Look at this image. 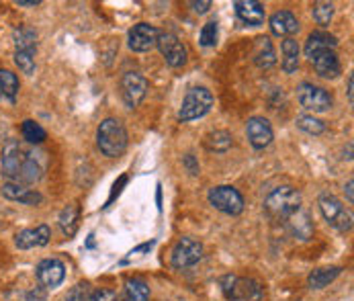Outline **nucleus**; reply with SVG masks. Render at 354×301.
Here are the masks:
<instances>
[{"instance_id":"nucleus-1","label":"nucleus","mask_w":354,"mask_h":301,"mask_svg":"<svg viewBox=\"0 0 354 301\" xmlns=\"http://www.w3.org/2000/svg\"><path fill=\"white\" fill-rule=\"evenodd\" d=\"M97 146L106 158H119L127 150V131L119 119L106 117L97 129Z\"/></svg>"},{"instance_id":"nucleus-2","label":"nucleus","mask_w":354,"mask_h":301,"mask_svg":"<svg viewBox=\"0 0 354 301\" xmlns=\"http://www.w3.org/2000/svg\"><path fill=\"white\" fill-rule=\"evenodd\" d=\"M264 209L272 219L287 221L297 209H301V193L295 187H279L264 199Z\"/></svg>"},{"instance_id":"nucleus-3","label":"nucleus","mask_w":354,"mask_h":301,"mask_svg":"<svg viewBox=\"0 0 354 301\" xmlns=\"http://www.w3.org/2000/svg\"><path fill=\"white\" fill-rule=\"evenodd\" d=\"M221 291L230 301H262L264 287L248 277L225 275L221 279Z\"/></svg>"},{"instance_id":"nucleus-4","label":"nucleus","mask_w":354,"mask_h":301,"mask_svg":"<svg viewBox=\"0 0 354 301\" xmlns=\"http://www.w3.org/2000/svg\"><path fill=\"white\" fill-rule=\"evenodd\" d=\"M213 107V95L205 86H195L187 93V97L180 104L178 119L180 121H195L207 115Z\"/></svg>"},{"instance_id":"nucleus-5","label":"nucleus","mask_w":354,"mask_h":301,"mask_svg":"<svg viewBox=\"0 0 354 301\" xmlns=\"http://www.w3.org/2000/svg\"><path fill=\"white\" fill-rule=\"evenodd\" d=\"M317 205H319V211H322L324 219L332 228H336L338 232H351L353 230V213L334 195H322Z\"/></svg>"},{"instance_id":"nucleus-6","label":"nucleus","mask_w":354,"mask_h":301,"mask_svg":"<svg viewBox=\"0 0 354 301\" xmlns=\"http://www.w3.org/2000/svg\"><path fill=\"white\" fill-rule=\"evenodd\" d=\"M209 203L225 215H240L244 211V197L230 185H219L209 191Z\"/></svg>"},{"instance_id":"nucleus-7","label":"nucleus","mask_w":354,"mask_h":301,"mask_svg":"<svg viewBox=\"0 0 354 301\" xmlns=\"http://www.w3.org/2000/svg\"><path fill=\"white\" fill-rule=\"evenodd\" d=\"M297 99L301 102V107H305L307 111H313V113H324L328 109H332V95L322 89V86H315L311 82H304L297 86Z\"/></svg>"},{"instance_id":"nucleus-8","label":"nucleus","mask_w":354,"mask_h":301,"mask_svg":"<svg viewBox=\"0 0 354 301\" xmlns=\"http://www.w3.org/2000/svg\"><path fill=\"white\" fill-rule=\"evenodd\" d=\"M148 80L140 72H127L121 78V97L129 109H136L148 95Z\"/></svg>"},{"instance_id":"nucleus-9","label":"nucleus","mask_w":354,"mask_h":301,"mask_svg":"<svg viewBox=\"0 0 354 301\" xmlns=\"http://www.w3.org/2000/svg\"><path fill=\"white\" fill-rule=\"evenodd\" d=\"M203 258V244L195 238H180L172 248V266L183 271L195 266Z\"/></svg>"},{"instance_id":"nucleus-10","label":"nucleus","mask_w":354,"mask_h":301,"mask_svg":"<svg viewBox=\"0 0 354 301\" xmlns=\"http://www.w3.org/2000/svg\"><path fill=\"white\" fill-rule=\"evenodd\" d=\"M160 53L164 55L166 64L172 66V68H183L187 64V48L183 46V42L172 35V33H158V42H156Z\"/></svg>"},{"instance_id":"nucleus-11","label":"nucleus","mask_w":354,"mask_h":301,"mask_svg":"<svg viewBox=\"0 0 354 301\" xmlns=\"http://www.w3.org/2000/svg\"><path fill=\"white\" fill-rule=\"evenodd\" d=\"M29 152L31 150H27L19 140H8L2 148V174L6 179L15 181L21 166L25 164V160L29 156Z\"/></svg>"},{"instance_id":"nucleus-12","label":"nucleus","mask_w":354,"mask_h":301,"mask_svg":"<svg viewBox=\"0 0 354 301\" xmlns=\"http://www.w3.org/2000/svg\"><path fill=\"white\" fill-rule=\"evenodd\" d=\"M35 273H37V281L41 283V287L55 289L66 279V264L57 258H46L37 264Z\"/></svg>"},{"instance_id":"nucleus-13","label":"nucleus","mask_w":354,"mask_h":301,"mask_svg":"<svg viewBox=\"0 0 354 301\" xmlns=\"http://www.w3.org/2000/svg\"><path fill=\"white\" fill-rule=\"evenodd\" d=\"M51 238L50 226L41 224V226H35V228H29V230H23L15 236V244L17 248L21 250H31V248H41V246H48Z\"/></svg>"},{"instance_id":"nucleus-14","label":"nucleus","mask_w":354,"mask_h":301,"mask_svg":"<svg viewBox=\"0 0 354 301\" xmlns=\"http://www.w3.org/2000/svg\"><path fill=\"white\" fill-rule=\"evenodd\" d=\"M158 29L150 23H138L133 25V29L129 31V50L144 53L150 51L158 42Z\"/></svg>"},{"instance_id":"nucleus-15","label":"nucleus","mask_w":354,"mask_h":301,"mask_svg":"<svg viewBox=\"0 0 354 301\" xmlns=\"http://www.w3.org/2000/svg\"><path fill=\"white\" fill-rule=\"evenodd\" d=\"M246 136L256 150H264L272 142V127L264 117H250L246 123Z\"/></svg>"},{"instance_id":"nucleus-16","label":"nucleus","mask_w":354,"mask_h":301,"mask_svg":"<svg viewBox=\"0 0 354 301\" xmlns=\"http://www.w3.org/2000/svg\"><path fill=\"white\" fill-rule=\"evenodd\" d=\"M234 8H236V15L240 17V21L250 27H260L266 19L264 4L256 2V0H238V2H234Z\"/></svg>"},{"instance_id":"nucleus-17","label":"nucleus","mask_w":354,"mask_h":301,"mask_svg":"<svg viewBox=\"0 0 354 301\" xmlns=\"http://www.w3.org/2000/svg\"><path fill=\"white\" fill-rule=\"evenodd\" d=\"M336 46H338V39H336L332 33L313 31V33L307 37V42H305L304 51L309 60H313V57H317V55L324 53V51H334L336 50Z\"/></svg>"},{"instance_id":"nucleus-18","label":"nucleus","mask_w":354,"mask_h":301,"mask_svg":"<svg viewBox=\"0 0 354 301\" xmlns=\"http://www.w3.org/2000/svg\"><path fill=\"white\" fill-rule=\"evenodd\" d=\"M270 31L279 37H291L299 31V21L291 10H279L270 17Z\"/></svg>"},{"instance_id":"nucleus-19","label":"nucleus","mask_w":354,"mask_h":301,"mask_svg":"<svg viewBox=\"0 0 354 301\" xmlns=\"http://www.w3.org/2000/svg\"><path fill=\"white\" fill-rule=\"evenodd\" d=\"M39 156H44V154H35L33 150L29 152L25 164L21 166V170H19V174L15 179V183H19V185H33V183H37L44 176V162L39 160Z\"/></svg>"},{"instance_id":"nucleus-20","label":"nucleus","mask_w":354,"mask_h":301,"mask_svg":"<svg viewBox=\"0 0 354 301\" xmlns=\"http://www.w3.org/2000/svg\"><path fill=\"white\" fill-rule=\"evenodd\" d=\"M311 64H313V70L317 72V76L328 78V80L336 78L342 72V66H340V60H338L336 51H324L317 57H313Z\"/></svg>"},{"instance_id":"nucleus-21","label":"nucleus","mask_w":354,"mask_h":301,"mask_svg":"<svg viewBox=\"0 0 354 301\" xmlns=\"http://www.w3.org/2000/svg\"><path fill=\"white\" fill-rule=\"evenodd\" d=\"M277 62V53H274V46L270 42V37L266 35H260L254 39V64L262 70L274 66Z\"/></svg>"},{"instance_id":"nucleus-22","label":"nucleus","mask_w":354,"mask_h":301,"mask_svg":"<svg viewBox=\"0 0 354 301\" xmlns=\"http://www.w3.org/2000/svg\"><path fill=\"white\" fill-rule=\"evenodd\" d=\"M2 195L6 199L19 201V203H25V205H39L44 201V197L37 191H31V189H27L25 185H19V183L2 185Z\"/></svg>"},{"instance_id":"nucleus-23","label":"nucleus","mask_w":354,"mask_h":301,"mask_svg":"<svg viewBox=\"0 0 354 301\" xmlns=\"http://www.w3.org/2000/svg\"><path fill=\"white\" fill-rule=\"evenodd\" d=\"M287 226L291 230V234L299 240H309L311 234H313V224L309 219V213L304 209H297L289 219H287Z\"/></svg>"},{"instance_id":"nucleus-24","label":"nucleus","mask_w":354,"mask_h":301,"mask_svg":"<svg viewBox=\"0 0 354 301\" xmlns=\"http://www.w3.org/2000/svg\"><path fill=\"white\" fill-rule=\"evenodd\" d=\"M281 50H283V70L287 74L297 72V68H299V51H301L299 44L293 37H287V39H283Z\"/></svg>"},{"instance_id":"nucleus-25","label":"nucleus","mask_w":354,"mask_h":301,"mask_svg":"<svg viewBox=\"0 0 354 301\" xmlns=\"http://www.w3.org/2000/svg\"><path fill=\"white\" fill-rule=\"evenodd\" d=\"M232 144H234L232 134H227V131H223V129L211 131V134H207V136H205V140H203V146H205L207 150L217 152V154L227 152L230 148H232Z\"/></svg>"},{"instance_id":"nucleus-26","label":"nucleus","mask_w":354,"mask_h":301,"mask_svg":"<svg viewBox=\"0 0 354 301\" xmlns=\"http://www.w3.org/2000/svg\"><path fill=\"white\" fill-rule=\"evenodd\" d=\"M12 37H15L17 51H31V53H35V50H37V31L35 29L19 27V29H15Z\"/></svg>"},{"instance_id":"nucleus-27","label":"nucleus","mask_w":354,"mask_h":301,"mask_svg":"<svg viewBox=\"0 0 354 301\" xmlns=\"http://www.w3.org/2000/svg\"><path fill=\"white\" fill-rule=\"evenodd\" d=\"M342 273L340 266H328V268H317L309 275V287L311 289H324L328 287L338 275Z\"/></svg>"},{"instance_id":"nucleus-28","label":"nucleus","mask_w":354,"mask_h":301,"mask_svg":"<svg viewBox=\"0 0 354 301\" xmlns=\"http://www.w3.org/2000/svg\"><path fill=\"white\" fill-rule=\"evenodd\" d=\"M19 78L10 70H0V97L10 102H15L19 95Z\"/></svg>"},{"instance_id":"nucleus-29","label":"nucleus","mask_w":354,"mask_h":301,"mask_svg":"<svg viewBox=\"0 0 354 301\" xmlns=\"http://www.w3.org/2000/svg\"><path fill=\"white\" fill-rule=\"evenodd\" d=\"M127 301H150V287L144 279H129L125 283V293Z\"/></svg>"},{"instance_id":"nucleus-30","label":"nucleus","mask_w":354,"mask_h":301,"mask_svg":"<svg viewBox=\"0 0 354 301\" xmlns=\"http://www.w3.org/2000/svg\"><path fill=\"white\" fill-rule=\"evenodd\" d=\"M21 131H23L25 142H27V144H31V146H35V144H44V142H46V138H48L46 129H44L37 121H33V119L23 121Z\"/></svg>"},{"instance_id":"nucleus-31","label":"nucleus","mask_w":354,"mask_h":301,"mask_svg":"<svg viewBox=\"0 0 354 301\" xmlns=\"http://www.w3.org/2000/svg\"><path fill=\"white\" fill-rule=\"evenodd\" d=\"M59 228L64 230V234L68 238H72L78 230V207L76 205H68L62 213H59Z\"/></svg>"},{"instance_id":"nucleus-32","label":"nucleus","mask_w":354,"mask_h":301,"mask_svg":"<svg viewBox=\"0 0 354 301\" xmlns=\"http://www.w3.org/2000/svg\"><path fill=\"white\" fill-rule=\"evenodd\" d=\"M297 127L304 129L305 134H311V136H319V134L326 131V123L322 119L313 117V115H301V117H297Z\"/></svg>"},{"instance_id":"nucleus-33","label":"nucleus","mask_w":354,"mask_h":301,"mask_svg":"<svg viewBox=\"0 0 354 301\" xmlns=\"http://www.w3.org/2000/svg\"><path fill=\"white\" fill-rule=\"evenodd\" d=\"M334 17V4L332 2H315L313 4V19L317 25L328 27Z\"/></svg>"},{"instance_id":"nucleus-34","label":"nucleus","mask_w":354,"mask_h":301,"mask_svg":"<svg viewBox=\"0 0 354 301\" xmlns=\"http://www.w3.org/2000/svg\"><path fill=\"white\" fill-rule=\"evenodd\" d=\"M15 64L23 74H33L35 72V53L31 51H15Z\"/></svg>"},{"instance_id":"nucleus-35","label":"nucleus","mask_w":354,"mask_h":301,"mask_svg":"<svg viewBox=\"0 0 354 301\" xmlns=\"http://www.w3.org/2000/svg\"><path fill=\"white\" fill-rule=\"evenodd\" d=\"M91 293H93L91 283H78V285H74V287L68 291L66 301H88L91 300Z\"/></svg>"},{"instance_id":"nucleus-36","label":"nucleus","mask_w":354,"mask_h":301,"mask_svg":"<svg viewBox=\"0 0 354 301\" xmlns=\"http://www.w3.org/2000/svg\"><path fill=\"white\" fill-rule=\"evenodd\" d=\"M199 42H201V46H205V48H211V46L217 44V23L215 21H209L207 25H203Z\"/></svg>"},{"instance_id":"nucleus-37","label":"nucleus","mask_w":354,"mask_h":301,"mask_svg":"<svg viewBox=\"0 0 354 301\" xmlns=\"http://www.w3.org/2000/svg\"><path fill=\"white\" fill-rule=\"evenodd\" d=\"M115 293L111 289H93L91 293V300L88 301H115Z\"/></svg>"},{"instance_id":"nucleus-38","label":"nucleus","mask_w":354,"mask_h":301,"mask_svg":"<svg viewBox=\"0 0 354 301\" xmlns=\"http://www.w3.org/2000/svg\"><path fill=\"white\" fill-rule=\"evenodd\" d=\"M25 301H48V295H46V291H44L41 287H35V289H31V291L27 293Z\"/></svg>"},{"instance_id":"nucleus-39","label":"nucleus","mask_w":354,"mask_h":301,"mask_svg":"<svg viewBox=\"0 0 354 301\" xmlns=\"http://www.w3.org/2000/svg\"><path fill=\"white\" fill-rule=\"evenodd\" d=\"M153 246V242H148V244H142V246H138L136 250H131L129 252V256L123 260V262H129V260H133V258H138V256H142V252H148L150 248Z\"/></svg>"},{"instance_id":"nucleus-40","label":"nucleus","mask_w":354,"mask_h":301,"mask_svg":"<svg viewBox=\"0 0 354 301\" xmlns=\"http://www.w3.org/2000/svg\"><path fill=\"white\" fill-rule=\"evenodd\" d=\"M185 164H187V168H189V172L191 174H199V164L195 162V158H193V154H189V156H185Z\"/></svg>"},{"instance_id":"nucleus-41","label":"nucleus","mask_w":354,"mask_h":301,"mask_svg":"<svg viewBox=\"0 0 354 301\" xmlns=\"http://www.w3.org/2000/svg\"><path fill=\"white\" fill-rule=\"evenodd\" d=\"M191 6H193V10H195L197 15H205V12L211 8V2H209V0H203V2H191Z\"/></svg>"},{"instance_id":"nucleus-42","label":"nucleus","mask_w":354,"mask_h":301,"mask_svg":"<svg viewBox=\"0 0 354 301\" xmlns=\"http://www.w3.org/2000/svg\"><path fill=\"white\" fill-rule=\"evenodd\" d=\"M353 187H354L353 181H348V183H346V187H344V193H346V199H348V203H353V201H354Z\"/></svg>"},{"instance_id":"nucleus-43","label":"nucleus","mask_w":354,"mask_h":301,"mask_svg":"<svg viewBox=\"0 0 354 301\" xmlns=\"http://www.w3.org/2000/svg\"><path fill=\"white\" fill-rule=\"evenodd\" d=\"M348 100H351V104L354 102V76L353 74L348 76Z\"/></svg>"},{"instance_id":"nucleus-44","label":"nucleus","mask_w":354,"mask_h":301,"mask_svg":"<svg viewBox=\"0 0 354 301\" xmlns=\"http://www.w3.org/2000/svg\"><path fill=\"white\" fill-rule=\"evenodd\" d=\"M17 4H19V6H37L39 0H19Z\"/></svg>"}]
</instances>
